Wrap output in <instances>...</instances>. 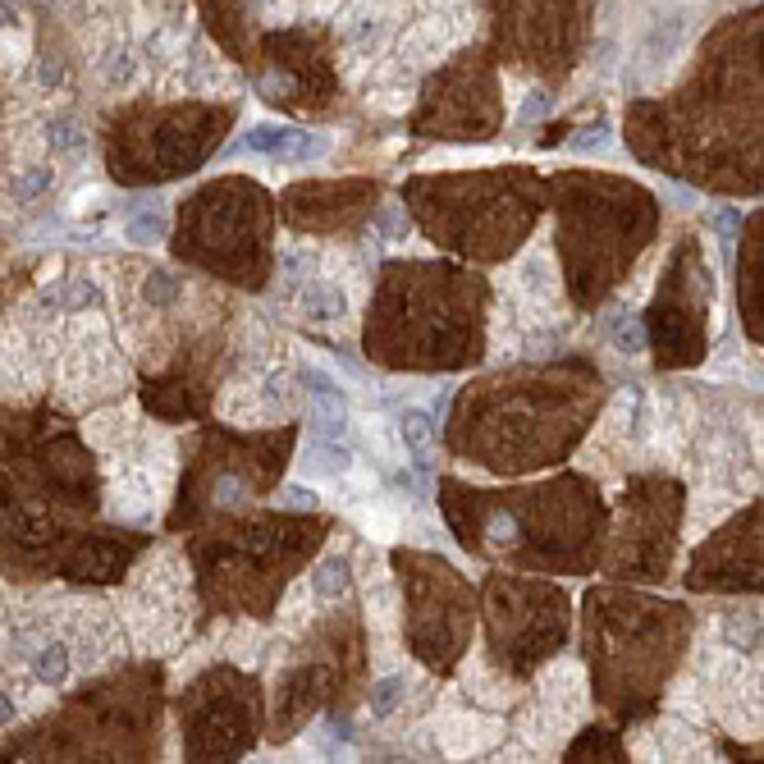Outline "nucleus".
<instances>
[{
	"mask_svg": "<svg viewBox=\"0 0 764 764\" xmlns=\"http://www.w3.org/2000/svg\"><path fill=\"white\" fill-rule=\"evenodd\" d=\"M595 380L577 366H531L476 380L453 417V453L495 472H531L572 449Z\"/></svg>",
	"mask_w": 764,
	"mask_h": 764,
	"instance_id": "obj_1",
	"label": "nucleus"
},
{
	"mask_svg": "<svg viewBox=\"0 0 764 764\" xmlns=\"http://www.w3.org/2000/svg\"><path fill=\"white\" fill-rule=\"evenodd\" d=\"M444 513L472 554L536 568H586L600 545V504L582 481H549L527 495H476L444 485Z\"/></svg>",
	"mask_w": 764,
	"mask_h": 764,
	"instance_id": "obj_2",
	"label": "nucleus"
},
{
	"mask_svg": "<svg viewBox=\"0 0 764 764\" xmlns=\"http://www.w3.org/2000/svg\"><path fill=\"white\" fill-rule=\"evenodd\" d=\"M376 302L403 307V321H371L366 348L385 366L412 371H449L467 366L485 348V284L453 266L394 261L380 275Z\"/></svg>",
	"mask_w": 764,
	"mask_h": 764,
	"instance_id": "obj_3",
	"label": "nucleus"
},
{
	"mask_svg": "<svg viewBox=\"0 0 764 764\" xmlns=\"http://www.w3.org/2000/svg\"><path fill=\"white\" fill-rule=\"evenodd\" d=\"M321 536V517H266V522L197 536L188 545L197 591L216 614L266 618L293 568L321 545Z\"/></svg>",
	"mask_w": 764,
	"mask_h": 764,
	"instance_id": "obj_4",
	"label": "nucleus"
},
{
	"mask_svg": "<svg viewBox=\"0 0 764 764\" xmlns=\"http://www.w3.org/2000/svg\"><path fill=\"white\" fill-rule=\"evenodd\" d=\"M408 202L426 234L440 248L499 261L517 248L540 211V183L522 174H472V179H417L408 183Z\"/></svg>",
	"mask_w": 764,
	"mask_h": 764,
	"instance_id": "obj_5",
	"label": "nucleus"
},
{
	"mask_svg": "<svg viewBox=\"0 0 764 764\" xmlns=\"http://www.w3.org/2000/svg\"><path fill=\"white\" fill-rule=\"evenodd\" d=\"M5 485H14V513L51 517L97 508V467L83 440L51 412H5Z\"/></svg>",
	"mask_w": 764,
	"mask_h": 764,
	"instance_id": "obj_6",
	"label": "nucleus"
},
{
	"mask_svg": "<svg viewBox=\"0 0 764 764\" xmlns=\"http://www.w3.org/2000/svg\"><path fill=\"white\" fill-rule=\"evenodd\" d=\"M174 252L229 284L257 289L270 266V197L248 179H225L188 197L179 211Z\"/></svg>",
	"mask_w": 764,
	"mask_h": 764,
	"instance_id": "obj_7",
	"label": "nucleus"
},
{
	"mask_svg": "<svg viewBox=\"0 0 764 764\" xmlns=\"http://www.w3.org/2000/svg\"><path fill=\"white\" fill-rule=\"evenodd\" d=\"M293 444V431L280 426L270 435H225L202 431L188 449V476L179 490L170 527H188L211 513H234L252 508L266 495L284 467V453Z\"/></svg>",
	"mask_w": 764,
	"mask_h": 764,
	"instance_id": "obj_8",
	"label": "nucleus"
},
{
	"mask_svg": "<svg viewBox=\"0 0 764 764\" xmlns=\"http://www.w3.org/2000/svg\"><path fill=\"white\" fill-rule=\"evenodd\" d=\"M485 636H490V664L504 678L522 682L536 664L559 655L568 636V595L559 586L495 572L485 582Z\"/></svg>",
	"mask_w": 764,
	"mask_h": 764,
	"instance_id": "obj_9",
	"label": "nucleus"
},
{
	"mask_svg": "<svg viewBox=\"0 0 764 764\" xmlns=\"http://www.w3.org/2000/svg\"><path fill=\"white\" fill-rule=\"evenodd\" d=\"M179 728L188 760H234L257 742L261 728V687L257 678L229 664L206 668L179 696Z\"/></svg>",
	"mask_w": 764,
	"mask_h": 764,
	"instance_id": "obj_10",
	"label": "nucleus"
},
{
	"mask_svg": "<svg viewBox=\"0 0 764 764\" xmlns=\"http://www.w3.org/2000/svg\"><path fill=\"white\" fill-rule=\"evenodd\" d=\"M399 577L408 595V641L431 668H453L472 636V586L431 554H399Z\"/></svg>",
	"mask_w": 764,
	"mask_h": 764,
	"instance_id": "obj_11",
	"label": "nucleus"
},
{
	"mask_svg": "<svg viewBox=\"0 0 764 764\" xmlns=\"http://www.w3.org/2000/svg\"><path fill=\"white\" fill-rule=\"evenodd\" d=\"M234 119V106L229 110H206V106H193V110H174V115H161V142L156 133L142 138V133H110V174L124 183H156V179H174V161L170 151H179L183 170H193L197 161H206V151L216 147L220 138V124Z\"/></svg>",
	"mask_w": 764,
	"mask_h": 764,
	"instance_id": "obj_12",
	"label": "nucleus"
},
{
	"mask_svg": "<svg viewBox=\"0 0 764 764\" xmlns=\"http://www.w3.org/2000/svg\"><path fill=\"white\" fill-rule=\"evenodd\" d=\"M124 623L142 650H174L188 632V577H183L179 554L161 549L151 554L147 568L129 582L124 600Z\"/></svg>",
	"mask_w": 764,
	"mask_h": 764,
	"instance_id": "obj_13",
	"label": "nucleus"
},
{
	"mask_svg": "<svg viewBox=\"0 0 764 764\" xmlns=\"http://www.w3.org/2000/svg\"><path fill=\"white\" fill-rule=\"evenodd\" d=\"M417 129L431 138H490L499 129V97L490 69L463 65L444 74L426 92V106L417 115Z\"/></svg>",
	"mask_w": 764,
	"mask_h": 764,
	"instance_id": "obj_14",
	"label": "nucleus"
},
{
	"mask_svg": "<svg viewBox=\"0 0 764 764\" xmlns=\"http://www.w3.org/2000/svg\"><path fill=\"white\" fill-rule=\"evenodd\" d=\"M55 385H60L65 403H101L124 389V362H119L115 344L106 339V330L97 321H83L78 334L65 344Z\"/></svg>",
	"mask_w": 764,
	"mask_h": 764,
	"instance_id": "obj_15",
	"label": "nucleus"
},
{
	"mask_svg": "<svg viewBox=\"0 0 764 764\" xmlns=\"http://www.w3.org/2000/svg\"><path fill=\"white\" fill-rule=\"evenodd\" d=\"M376 188L371 183H298L284 193V220L307 234H339V229H357L371 211H376Z\"/></svg>",
	"mask_w": 764,
	"mask_h": 764,
	"instance_id": "obj_16",
	"label": "nucleus"
},
{
	"mask_svg": "<svg viewBox=\"0 0 764 764\" xmlns=\"http://www.w3.org/2000/svg\"><path fill=\"white\" fill-rule=\"evenodd\" d=\"M142 549H147V540L129 536V531H87V536L83 531H69L51 549L46 568L65 572L74 582H119Z\"/></svg>",
	"mask_w": 764,
	"mask_h": 764,
	"instance_id": "obj_17",
	"label": "nucleus"
},
{
	"mask_svg": "<svg viewBox=\"0 0 764 764\" xmlns=\"http://www.w3.org/2000/svg\"><path fill=\"white\" fill-rule=\"evenodd\" d=\"M577 705H582V682L568 664H559L554 673H545L527 705V732L536 746H554L563 732L577 719Z\"/></svg>",
	"mask_w": 764,
	"mask_h": 764,
	"instance_id": "obj_18",
	"label": "nucleus"
},
{
	"mask_svg": "<svg viewBox=\"0 0 764 764\" xmlns=\"http://www.w3.org/2000/svg\"><path fill=\"white\" fill-rule=\"evenodd\" d=\"M298 385H302V412H307V421H312V431L316 435H330V440H339V435L348 431V394L344 385L334 376H325L321 366H298Z\"/></svg>",
	"mask_w": 764,
	"mask_h": 764,
	"instance_id": "obj_19",
	"label": "nucleus"
},
{
	"mask_svg": "<svg viewBox=\"0 0 764 764\" xmlns=\"http://www.w3.org/2000/svg\"><path fill=\"white\" fill-rule=\"evenodd\" d=\"M399 440H403V449L412 453V463L426 467V453H431V444H435L431 412H426V408H403L399 412Z\"/></svg>",
	"mask_w": 764,
	"mask_h": 764,
	"instance_id": "obj_20",
	"label": "nucleus"
},
{
	"mask_svg": "<svg viewBox=\"0 0 764 764\" xmlns=\"http://www.w3.org/2000/svg\"><path fill=\"white\" fill-rule=\"evenodd\" d=\"M312 586H316V595H321V604H339L348 591H353V563H348L344 554H330V559L312 572Z\"/></svg>",
	"mask_w": 764,
	"mask_h": 764,
	"instance_id": "obj_21",
	"label": "nucleus"
},
{
	"mask_svg": "<svg viewBox=\"0 0 764 764\" xmlns=\"http://www.w3.org/2000/svg\"><path fill=\"white\" fill-rule=\"evenodd\" d=\"M161 234H165L161 202H138V211H129V220H124V238H129V243H138V248L161 243Z\"/></svg>",
	"mask_w": 764,
	"mask_h": 764,
	"instance_id": "obj_22",
	"label": "nucleus"
},
{
	"mask_svg": "<svg viewBox=\"0 0 764 764\" xmlns=\"http://www.w3.org/2000/svg\"><path fill=\"white\" fill-rule=\"evenodd\" d=\"M568 760H623V746H618L614 732L586 728L582 737L568 746Z\"/></svg>",
	"mask_w": 764,
	"mask_h": 764,
	"instance_id": "obj_23",
	"label": "nucleus"
},
{
	"mask_svg": "<svg viewBox=\"0 0 764 764\" xmlns=\"http://www.w3.org/2000/svg\"><path fill=\"white\" fill-rule=\"evenodd\" d=\"M202 5H206V19L216 23V33L238 51L243 46V0H202Z\"/></svg>",
	"mask_w": 764,
	"mask_h": 764,
	"instance_id": "obj_24",
	"label": "nucleus"
},
{
	"mask_svg": "<svg viewBox=\"0 0 764 764\" xmlns=\"http://www.w3.org/2000/svg\"><path fill=\"white\" fill-rule=\"evenodd\" d=\"M51 183H55L51 165H33V170H14V179H10V202H14V206L37 202V197H42V193H51Z\"/></svg>",
	"mask_w": 764,
	"mask_h": 764,
	"instance_id": "obj_25",
	"label": "nucleus"
},
{
	"mask_svg": "<svg viewBox=\"0 0 764 764\" xmlns=\"http://www.w3.org/2000/svg\"><path fill=\"white\" fill-rule=\"evenodd\" d=\"M403 696H408V678H403V673L376 678V687H371V714H376V719H389V714L403 705Z\"/></svg>",
	"mask_w": 764,
	"mask_h": 764,
	"instance_id": "obj_26",
	"label": "nucleus"
},
{
	"mask_svg": "<svg viewBox=\"0 0 764 764\" xmlns=\"http://www.w3.org/2000/svg\"><path fill=\"white\" fill-rule=\"evenodd\" d=\"M42 142L51 151H78L83 147V129H78L74 115H55V119H46V138Z\"/></svg>",
	"mask_w": 764,
	"mask_h": 764,
	"instance_id": "obj_27",
	"label": "nucleus"
},
{
	"mask_svg": "<svg viewBox=\"0 0 764 764\" xmlns=\"http://www.w3.org/2000/svg\"><path fill=\"white\" fill-rule=\"evenodd\" d=\"M609 334H614L618 353H627V357H636L641 348H646V339H641V325H636V316H627V312H618L614 321H609Z\"/></svg>",
	"mask_w": 764,
	"mask_h": 764,
	"instance_id": "obj_28",
	"label": "nucleus"
},
{
	"mask_svg": "<svg viewBox=\"0 0 764 764\" xmlns=\"http://www.w3.org/2000/svg\"><path fill=\"white\" fill-rule=\"evenodd\" d=\"M280 504L284 508H307V513H312V508H316V490H307V485H289V490L280 495Z\"/></svg>",
	"mask_w": 764,
	"mask_h": 764,
	"instance_id": "obj_29",
	"label": "nucleus"
}]
</instances>
